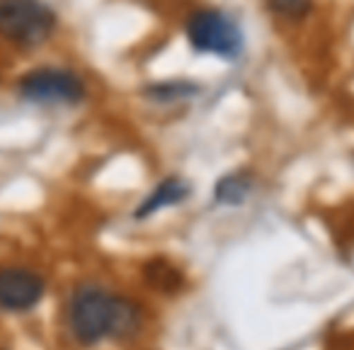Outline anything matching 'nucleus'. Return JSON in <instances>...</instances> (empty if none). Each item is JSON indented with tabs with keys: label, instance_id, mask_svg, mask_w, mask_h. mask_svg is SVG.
<instances>
[{
	"label": "nucleus",
	"instance_id": "obj_1",
	"mask_svg": "<svg viewBox=\"0 0 354 350\" xmlns=\"http://www.w3.org/2000/svg\"><path fill=\"white\" fill-rule=\"evenodd\" d=\"M66 319L73 340L83 348H95L104 340L131 338L141 329V309L136 301L95 282L75 287Z\"/></svg>",
	"mask_w": 354,
	"mask_h": 350
},
{
	"label": "nucleus",
	"instance_id": "obj_2",
	"mask_svg": "<svg viewBox=\"0 0 354 350\" xmlns=\"http://www.w3.org/2000/svg\"><path fill=\"white\" fill-rule=\"evenodd\" d=\"M56 25V12L44 0H0V37L20 49L46 44Z\"/></svg>",
	"mask_w": 354,
	"mask_h": 350
},
{
	"label": "nucleus",
	"instance_id": "obj_3",
	"mask_svg": "<svg viewBox=\"0 0 354 350\" xmlns=\"http://www.w3.org/2000/svg\"><path fill=\"white\" fill-rule=\"evenodd\" d=\"M185 32L194 51L212 54L218 59L233 61L243 51V32L241 25L218 8H202L194 10L185 22Z\"/></svg>",
	"mask_w": 354,
	"mask_h": 350
},
{
	"label": "nucleus",
	"instance_id": "obj_4",
	"mask_svg": "<svg viewBox=\"0 0 354 350\" xmlns=\"http://www.w3.org/2000/svg\"><path fill=\"white\" fill-rule=\"evenodd\" d=\"M17 93L25 103L39 105V107H73L83 103L88 90L75 71L39 66L22 76L17 83Z\"/></svg>",
	"mask_w": 354,
	"mask_h": 350
},
{
	"label": "nucleus",
	"instance_id": "obj_5",
	"mask_svg": "<svg viewBox=\"0 0 354 350\" xmlns=\"http://www.w3.org/2000/svg\"><path fill=\"white\" fill-rule=\"evenodd\" d=\"M46 295V280L25 265H0V309L25 314L39 306Z\"/></svg>",
	"mask_w": 354,
	"mask_h": 350
},
{
	"label": "nucleus",
	"instance_id": "obj_6",
	"mask_svg": "<svg viewBox=\"0 0 354 350\" xmlns=\"http://www.w3.org/2000/svg\"><path fill=\"white\" fill-rule=\"evenodd\" d=\"M189 198V185L180 178H165L162 183H158L156 188L151 190L146 200L141 202V207L136 209V217L138 219H146L153 217L156 212L167 207H175V204L185 202Z\"/></svg>",
	"mask_w": 354,
	"mask_h": 350
},
{
	"label": "nucleus",
	"instance_id": "obj_7",
	"mask_svg": "<svg viewBox=\"0 0 354 350\" xmlns=\"http://www.w3.org/2000/svg\"><path fill=\"white\" fill-rule=\"evenodd\" d=\"M252 190V178L248 173H228L214 188V198L216 202L228 204V207H236V204H243L248 200Z\"/></svg>",
	"mask_w": 354,
	"mask_h": 350
},
{
	"label": "nucleus",
	"instance_id": "obj_8",
	"mask_svg": "<svg viewBox=\"0 0 354 350\" xmlns=\"http://www.w3.org/2000/svg\"><path fill=\"white\" fill-rule=\"evenodd\" d=\"M146 280L151 287L160 292H172L183 285V275L177 272V268H172L167 261H153L146 265Z\"/></svg>",
	"mask_w": 354,
	"mask_h": 350
},
{
	"label": "nucleus",
	"instance_id": "obj_9",
	"mask_svg": "<svg viewBox=\"0 0 354 350\" xmlns=\"http://www.w3.org/2000/svg\"><path fill=\"white\" fill-rule=\"evenodd\" d=\"M265 3L272 15L284 17V20L291 22L304 20L310 12V8H313V0H265Z\"/></svg>",
	"mask_w": 354,
	"mask_h": 350
},
{
	"label": "nucleus",
	"instance_id": "obj_10",
	"mask_svg": "<svg viewBox=\"0 0 354 350\" xmlns=\"http://www.w3.org/2000/svg\"><path fill=\"white\" fill-rule=\"evenodd\" d=\"M197 93V85L192 83H160V85H151L148 88V98L156 100V103H170V100H183L189 98V95Z\"/></svg>",
	"mask_w": 354,
	"mask_h": 350
}]
</instances>
